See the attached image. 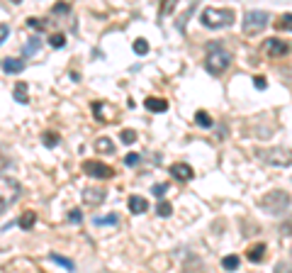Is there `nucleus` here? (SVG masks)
Segmentation results:
<instances>
[{
    "instance_id": "1",
    "label": "nucleus",
    "mask_w": 292,
    "mask_h": 273,
    "mask_svg": "<svg viewBox=\"0 0 292 273\" xmlns=\"http://www.w3.org/2000/svg\"><path fill=\"white\" fill-rule=\"evenodd\" d=\"M200 22L209 30H222V27H232L234 25V12L232 10H222V7H204L200 12Z\"/></svg>"
},
{
    "instance_id": "2",
    "label": "nucleus",
    "mask_w": 292,
    "mask_h": 273,
    "mask_svg": "<svg viewBox=\"0 0 292 273\" xmlns=\"http://www.w3.org/2000/svg\"><path fill=\"white\" fill-rule=\"evenodd\" d=\"M290 203H292L290 193H285V190H270V193H265V195H263L258 205H261L265 213L280 215V213H285V210L290 208Z\"/></svg>"
},
{
    "instance_id": "3",
    "label": "nucleus",
    "mask_w": 292,
    "mask_h": 273,
    "mask_svg": "<svg viewBox=\"0 0 292 273\" xmlns=\"http://www.w3.org/2000/svg\"><path fill=\"white\" fill-rule=\"evenodd\" d=\"M256 159L268 164V166H278V168H285L292 166V152L290 149H283V147H273V149H256Z\"/></svg>"
},
{
    "instance_id": "4",
    "label": "nucleus",
    "mask_w": 292,
    "mask_h": 273,
    "mask_svg": "<svg viewBox=\"0 0 292 273\" xmlns=\"http://www.w3.org/2000/svg\"><path fill=\"white\" fill-rule=\"evenodd\" d=\"M229 63H232V56H229V52H224V49H219V47H209V54L204 56V68H207V73H212V76H219V73H224L227 68H229Z\"/></svg>"
},
{
    "instance_id": "5",
    "label": "nucleus",
    "mask_w": 292,
    "mask_h": 273,
    "mask_svg": "<svg viewBox=\"0 0 292 273\" xmlns=\"http://www.w3.org/2000/svg\"><path fill=\"white\" fill-rule=\"evenodd\" d=\"M268 17H270V15L263 12V10H251V12H246V15H243V25H241L243 34L253 37V34L263 32L265 25H268Z\"/></svg>"
},
{
    "instance_id": "6",
    "label": "nucleus",
    "mask_w": 292,
    "mask_h": 273,
    "mask_svg": "<svg viewBox=\"0 0 292 273\" xmlns=\"http://www.w3.org/2000/svg\"><path fill=\"white\" fill-rule=\"evenodd\" d=\"M0 185H2V200H0V210L2 213H7V208L17 200V195H20V185L17 181H12L10 176H2L0 178Z\"/></svg>"
},
{
    "instance_id": "7",
    "label": "nucleus",
    "mask_w": 292,
    "mask_h": 273,
    "mask_svg": "<svg viewBox=\"0 0 292 273\" xmlns=\"http://www.w3.org/2000/svg\"><path fill=\"white\" fill-rule=\"evenodd\" d=\"M83 171H86L88 176H95V178H112L115 176V171L107 164H102V161H86L83 164Z\"/></svg>"
},
{
    "instance_id": "8",
    "label": "nucleus",
    "mask_w": 292,
    "mask_h": 273,
    "mask_svg": "<svg viewBox=\"0 0 292 273\" xmlns=\"http://www.w3.org/2000/svg\"><path fill=\"white\" fill-rule=\"evenodd\" d=\"M263 49H265V54H268L270 59H278V56H285V54L290 52V47H288L285 42H280V39H265Z\"/></svg>"
},
{
    "instance_id": "9",
    "label": "nucleus",
    "mask_w": 292,
    "mask_h": 273,
    "mask_svg": "<svg viewBox=\"0 0 292 273\" xmlns=\"http://www.w3.org/2000/svg\"><path fill=\"white\" fill-rule=\"evenodd\" d=\"M93 110L97 112L95 117L100 122H115L117 120V110L112 108V105H105V103H95L93 105Z\"/></svg>"
},
{
    "instance_id": "10",
    "label": "nucleus",
    "mask_w": 292,
    "mask_h": 273,
    "mask_svg": "<svg viewBox=\"0 0 292 273\" xmlns=\"http://www.w3.org/2000/svg\"><path fill=\"white\" fill-rule=\"evenodd\" d=\"M102 200H105V190L102 188H86L83 190V203H86L88 208H95Z\"/></svg>"
},
{
    "instance_id": "11",
    "label": "nucleus",
    "mask_w": 292,
    "mask_h": 273,
    "mask_svg": "<svg viewBox=\"0 0 292 273\" xmlns=\"http://www.w3.org/2000/svg\"><path fill=\"white\" fill-rule=\"evenodd\" d=\"M171 173H173V178H178V181H190L193 178V168L188 164H180V161L171 166Z\"/></svg>"
},
{
    "instance_id": "12",
    "label": "nucleus",
    "mask_w": 292,
    "mask_h": 273,
    "mask_svg": "<svg viewBox=\"0 0 292 273\" xmlns=\"http://www.w3.org/2000/svg\"><path fill=\"white\" fill-rule=\"evenodd\" d=\"M129 210H132L134 215H144L146 210H148L146 198H142V195H132V198H129Z\"/></svg>"
},
{
    "instance_id": "13",
    "label": "nucleus",
    "mask_w": 292,
    "mask_h": 273,
    "mask_svg": "<svg viewBox=\"0 0 292 273\" xmlns=\"http://www.w3.org/2000/svg\"><path fill=\"white\" fill-rule=\"evenodd\" d=\"M2 71H5V73H22V71H25V61L22 59H5L2 61Z\"/></svg>"
},
{
    "instance_id": "14",
    "label": "nucleus",
    "mask_w": 292,
    "mask_h": 273,
    "mask_svg": "<svg viewBox=\"0 0 292 273\" xmlns=\"http://www.w3.org/2000/svg\"><path fill=\"white\" fill-rule=\"evenodd\" d=\"M146 110H151V112H166L168 110V103L161 100V98H146Z\"/></svg>"
},
{
    "instance_id": "15",
    "label": "nucleus",
    "mask_w": 292,
    "mask_h": 273,
    "mask_svg": "<svg viewBox=\"0 0 292 273\" xmlns=\"http://www.w3.org/2000/svg\"><path fill=\"white\" fill-rule=\"evenodd\" d=\"M246 256H248V261L258 264V261H263V256H265V246H263V244H256V246H251Z\"/></svg>"
},
{
    "instance_id": "16",
    "label": "nucleus",
    "mask_w": 292,
    "mask_h": 273,
    "mask_svg": "<svg viewBox=\"0 0 292 273\" xmlns=\"http://www.w3.org/2000/svg\"><path fill=\"white\" fill-rule=\"evenodd\" d=\"M95 149L100 154H112L115 152V144H112V139H107V137H100L97 142H95Z\"/></svg>"
},
{
    "instance_id": "17",
    "label": "nucleus",
    "mask_w": 292,
    "mask_h": 273,
    "mask_svg": "<svg viewBox=\"0 0 292 273\" xmlns=\"http://www.w3.org/2000/svg\"><path fill=\"white\" fill-rule=\"evenodd\" d=\"M34 222H37V215H34V213H22V217H20V222H17V224H20L22 229H29Z\"/></svg>"
},
{
    "instance_id": "18",
    "label": "nucleus",
    "mask_w": 292,
    "mask_h": 273,
    "mask_svg": "<svg viewBox=\"0 0 292 273\" xmlns=\"http://www.w3.org/2000/svg\"><path fill=\"white\" fill-rule=\"evenodd\" d=\"M42 47V42H39V37H32L27 42V47H25V56H32V54H37V49Z\"/></svg>"
},
{
    "instance_id": "19",
    "label": "nucleus",
    "mask_w": 292,
    "mask_h": 273,
    "mask_svg": "<svg viewBox=\"0 0 292 273\" xmlns=\"http://www.w3.org/2000/svg\"><path fill=\"white\" fill-rule=\"evenodd\" d=\"M15 100H17V103H27L29 98H27V86H25V83H17V86H15Z\"/></svg>"
},
{
    "instance_id": "20",
    "label": "nucleus",
    "mask_w": 292,
    "mask_h": 273,
    "mask_svg": "<svg viewBox=\"0 0 292 273\" xmlns=\"http://www.w3.org/2000/svg\"><path fill=\"white\" fill-rule=\"evenodd\" d=\"M195 122H197L200 127H212V117H209L204 110H197V112H195Z\"/></svg>"
},
{
    "instance_id": "21",
    "label": "nucleus",
    "mask_w": 292,
    "mask_h": 273,
    "mask_svg": "<svg viewBox=\"0 0 292 273\" xmlns=\"http://www.w3.org/2000/svg\"><path fill=\"white\" fill-rule=\"evenodd\" d=\"M51 261L58 264V266H63V269H68V271H73V261H71V259H63V256H58V254H51Z\"/></svg>"
},
{
    "instance_id": "22",
    "label": "nucleus",
    "mask_w": 292,
    "mask_h": 273,
    "mask_svg": "<svg viewBox=\"0 0 292 273\" xmlns=\"http://www.w3.org/2000/svg\"><path fill=\"white\" fill-rule=\"evenodd\" d=\"M119 139H122L124 144H134V142H137V132H132V129H122Z\"/></svg>"
},
{
    "instance_id": "23",
    "label": "nucleus",
    "mask_w": 292,
    "mask_h": 273,
    "mask_svg": "<svg viewBox=\"0 0 292 273\" xmlns=\"http://www.w3.org/2000/svg\"><path fill=\"white\" fill-rule=\"evenodd\" d=\"M42 142H44V147H56V144H58V137L54 134V132H44Z\"/></svg>"
},
{
    "instance_id": "24",
    "label": "nucleus",
    "mask_w": 292,
    "mask_h": 273,
    "mask_svg": "<svg viewBox=\"0 0 292 273\" xmlns=\"http://www.w3.org/2000/svg\"><path fill=\"white\" fill-rule=\"evenodd\" d=\"M222 266H224L227 271H234V269L239 266V256H224V261H222Z\"/></svg>"
},
{
    "instance_id": "25",
    "label": "nucleus",
    "mask_w": 292,
    "mask_h": 273,
    "mask_svg": "<svg viewBox=\"0 0 292 273\" xmlns=\"http://www.w3.org/2000/svg\"><path fill=\"white\" fill-rule=\"evenodd\" d=\"M278 27H280V30H288V32H292V12H288V15H283V20L278 22Z\"/></svg>"
},
{
    "instance_id": "26",
    "label": "nucleus",
    "mask_w": 292,
    "mask_h": 273,
    "mask_svg": "<svg viewBox=\"0 0 292 273\" xmlns=\"http://www.w3.org/2000/svg\"><path fill=\"white\" fill-rule=\"evenodd\" d=\"M151 193H153L156 198H163V195L168 193V185H166V183H156V185L151 188Z\"/></svg>"
},
{
    "instance_id": "27",
    "label": "nucleus",
    "mask_w": 292,
    "mask_h": 273,
    "mask_svg": "<svg viewBox=\"0 0 292 273\" xmlns=\"http://www.w3.org/2000/svg\"><path fill=\"white\" fill-rule=\"evenodd\" d=\"M49 44L56 47V49H61V47L66 44V37H63V34H51V37H49Z\"/></svg>"
},
{
    "instance_id": "28",
    "label": "nucleus",
    "mask_w": 292,
    "mask_h": 273,
    "mask_svg": "<svg viewBox=\"0 0 292 273\" xmlns=\"http://www.w3.org/2000/svg\"><path fill=\"white\" fill-rule=\"evenodd\" d=\"M171 213H173V205H171V203H163V200H161V203H158V215H161V217H168Z\"/></svg>"
},
{
    "instance_id": "29",
    "label": "nucleus",
    "mask_w": 292,
    "mask_h": 273,
    "mask_svg": "<svg viewBox=\"0 0 292 273\" xmlns=\"http://www.w3.org/2000/svg\"><path fill=\"white\" fill-rule=\"evenodd\" d=\"M134 52H137V54H146V52H148V42H146V39H137V42H134Z\"/></svg>"
},
{
    "instance_id": "30",
    "label": "nucleus",
    "mask_w": 292,
    "mask_h": 273,
    "mask_svg": "<svg viewBox=\"0 0 292 273\" xmlns=\"http://www.w3.org/2000/svg\"><path fill=\"white\" fill-rule=\"evenodd\" d=\"M81 219H83L81 210H71V213H68V222H71V224H81Z\"/></svg>"
},
{
    "instance_id": "31",
    "label": "nucleus",
    "mask_w": 292,
    "mask_h": 273,
    "mask_svg": "<svg viewBox=\"0 0 292 273\" xmlns=\"http://www.w3.org/2000/svg\"><path fill=\"white\" fill-rule=\"evenodd\" d=\"M173 5H175V0H163V5H161V15L166 17V15L173 10Z\"/></svg>"
},
{
    "instance_id": "32",
    "label": "nucleus",
    "mask_w": 292,
    "mask_h": 273,
    "mask_svg": "<svg viewBox=\"0 0 292 273\" xmlns=\"http://www.w3.org/2000/svg\"><path fill=\"white\" fill-rule=\"evenodd\" d=\"M68 10H71V7H68L66 2H58V5H54V15H63V12L68 15Z\"/></svg>"
},
{
    "instance_id": "33",
    "label": "nucleus",
    "mask_w": 292,
    "mask_h": 273,
    "mask_svg": "<svg viewBox=\"0 0 292 273\" xmlns=\"http://www.w3.org/2000/svg\"><path fill=\"white\" fill-rule=\"evenodd\" d=\"M97 224H117V215H110V217H102V219H95Z\"/></svg>"
},
{
    "instance_id": "34",
    "label": "nucleus",
    "mask_w": 292,
    "mask_h": 273,
    "mask_svg": "<svg viewBox=\"0 0 292 273\" xmlns=\"http://www.w3.org/2000/svg\"><path fill=\"white\" fill-rule=\"evenodd\" d=\"M139 164V154H129L127 156V166H137Z\"/></svg>"
},
{
    "instance_id": "35",
    "label": "nucleus",
    "mask_w": 292,
    "mask_h": 273,
    "mask_svg": "<svg viewBox=\"0 0 292 273\" xmlns=\"http://www.w3.org/2000/svg\"><path fill=\"white\" fill-rule=\"evenodd\" d=\"M253 86H256L258 91H263V88H265L268 83H265V78H261V76H256V78H253Z\"/></svg>"
},
{
    "instance_id": "36",
    "label": "nucleus",
    "mask_w": 292,
    "mask_h": 273,
    "mask_svg": "<svg viewBox=\"0 0 292 273\" xmlns=\"http://www.w3.org/2000/svg\"><path fill=\"white\" fill-rule=\"evenodd\" d=\"M27 27H32V30H42L44 25H42L39 20H27Z\"/></svg>"
},
{
    "instance_id": "37",
    "label": "nucleus",
    "mask_w": 292,
    "mask_h": 273,
    "mask_svg": "<svg viewBox=\"0 0 292 273\" xmlns=\"http://www.w3.org/2000/svg\"><path fill=\"white\" fill-rule=\"evenodd\" d=\"M0 34H2V37H0V42H5V39H7V34H10L7 25H2V27H0Z\"/></svg>"
},
{
    "instance_id": "38",
    "label": "nucleus",
    "mask_w": 292,
    "mask_h": 273,
    "mask_svg": "<svg viewBox=\"0 0 292 273\" xmlns=\"http://www.w3.org/2000/svg\"><path fill=\"white\" fill-rule=\"evenodd\" d=\"M12 2H22V0H12Z\"/></svg>"
}]
</instances>
